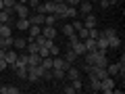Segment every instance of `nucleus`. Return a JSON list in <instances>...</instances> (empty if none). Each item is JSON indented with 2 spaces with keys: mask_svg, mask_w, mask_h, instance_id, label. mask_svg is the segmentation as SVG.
Wrapping results in <instances>:
<instances>
[{
  "mask_svg": "<svg viewBox=\"0 0 125 94\" xmlns=\"http://www.w3.org/2000/svg\"><path fill=\"white\" fill-rule=\"evenodd\" d=\"M52 80H65V71L62 69H52Z\"/></svg>",
  "mask_w": 125,
  "mask_h": 94,
  "instance_id": "25",
  "label": "nucleus"
},
{
  "mask_svg": "<svg viewBox=\"0 0 125 94\" xmlns=\"http://www.w3.org/2000/svg\"><path fill=\"white\" fill-rule=\"evenodd\" d=\"M25 50H27V54H33V52H38V50H40V46H38V44H36L33 40H31V42H27Z\"/></svg>",
  "mask_w": 125,
  "mask_h": 94,
  "instance_id": "21",
  "label": "nucleus"
},
{
  "mask_svg": "<svg viewBox=\"0 0 125 94\" xmlns=\"http://www.w3.org/2000/svg\"><path fill=\"white\" fill-rule=\"evenodd\" d=\"M42 36H44V38H50V40H54V38H56V25H44Z\"/></svg>",
  "mask_w": 125,
  "mask_h": 94,
  "instance_id": "7",
  "label": "nucleus"
},
{
  "mask_svg": "<svg viewBox=\"0 0 125 94\" xmlns=\"http://www.w3.org/2000/svg\"><path fill=\"white\" fill-rule=\"evenodd\" d=\"M71 86L75 88V92H79L81 86H83V82H81V77H75V80H71Z\"/></svg>",
  "mask_w": 125,
  "mask_h": 94,
  "instance_id": "28",
  "label": "nucleus"
},
{
  "mask_svg": "<svg viewBox=\"0 0 125 94\" xmlns=\"http://www.w3.org/2000/svg\"><path fill=\"white\" fill-rule=\"evenodd\" d=\"M42 63V57L38 52H33V54H29V59H27V65H40Z\"/></svg>",
  "mask_w": 125,
  "mask_h": 94,
  "instance_id": "19",
  "label": "nucleus"
},
{
  "mask_svg": "<svg viewBox=\"0 0 125 94\" xmlns=\"http://www.w3.org/2000/svg\"><path fill=\"white\" fill-rule=\"evenodd\" d=\"M113 88H115V80H113L111 75H106L104 80H100V90H102L104 94H111Z\"/></svg>",
  "mask_w": 125,
  "mask_h": 94,
  "instance_id": "2",
  "label": "nucleus"
},
{
  "mask_svg": "<svg viewBox=\"0 0 125 94\" xmlns=\"http://www.w3.org/2000/svg\"><path fill=\"white\" fill-rule=\"evenodd\" d=\"M48 50H50V57H56V54H61V48H58L56 44H52Z\"/></svg>",
  "mask_w": 125,
  "mask_h": 94,
  "instance_id": "29",
  "label": "nucleus"
},
{
  "mask_svg": "<svg viewBox=\"0 0 125 94\" xmlns=\"http://www.w3.org/2000/svg\"><path fill=\"white\" fill-rule=\"evenodd\" d=\"M62 59H65V61H67V63H69V65H73V63H75V61H77V54H75V52H73V50H71V48H67V54H65V57H62Z\"/></svg>",
  "mask_w": 125,
  "mask_h": 94,
  "instance_id": "17",
  "label": "nucleus"
},
{
  "mask_svg": "<svg viewBox=\"0 0 125 94\" xmlns=\"http://www.w3.org/2000/svg\"><path fill=\"white\" fill-rule=\"evenodd\" d=\"M88 90H92V92H100V80H98V77H90Z\"/></svg>",
  "mask_w": 125,
  "mask_h": 94,
  "instance_id": "14",
  "label": "nucleus"
},
{
  "mask_svg": "<svg viewBox=\"0 0 125 94\" xmlns=\"http://www.w3.org/2000/svg\"><path fill=\"white\" fill-rule=\"evenodd\" d=\"M100 6H102V9H108L111 4H108V0H100Z\"/></svg>",
  "mask_w": 125,
  "mask_h": 94,
  "instance_id": "36",
  "label": "nucleus"
},
{
  "mask_svg": "<svg viewBox=\"0 0 125 94\" xmlns=\"http://www.w3.org/2000/svg\"><path fill=\"white\" fill-rule=\"evenodd\" d=\"M77 11H79L81 15H88V13H92V2H90V0H83V2H81V6H79Z\"/></svg>",
  "mask_w": 125,
  "mask_h": 94,
  "instance_id": "15",
  "label": "nucleus"
},
{
  "mask_svg": "<svg viewBox=\"0 0 125 94\" xmlns=\"http://www.w3.org/2000/svg\"><path fill=\"white\" fill-rule=\"evenodd\" d=\"M29 25H31V23H29V19H27V17H19L17 21H15V27H17L19 31H27V29H29Z\"/></svg>",
  "mask_w": 125,
  "mask_h": 94,
  "instance_id": "6",
  "label": "nucleus"
},
{
  "mask_svg": "<svg viewBox=\"0 0 125 94\" xmlns=\"http://www.w3.org/2000/svg\"><path fill=\"white\" fill-rule=\"evenodd\" d=\"M9 69V65H6V61L4 59H0V71H6Z\"/></svg>",
  "mask_w": 125,
  "mask_h": 94,
  "instance_id": "35",
  "label": "nucleus"
},
{
  "mask_svg": "<svg viewBox=\"0 0 125 94\" xmlns=\"http://www.w3.org/2000/svg\"><path fill=\"white\" fill-rule=\"evenodd\" d=\"M100 36H104V38H113V36H117V29H115V27H106V29L100 31Z\"/></svg>",
  "mask_w": 125,
  "mask_h": 94,
  "instance_id": "24",
  "label": "nucleus"
},
{
  "mask_svg": "<svg viewBox=\"0 0 125 94\" xmlns=\"http://www.w3.org/2000/svg\"><path fill=\"white\" fill-rule=\"evenodd\" d=\"M56 21H58V17L54 13H50V15L44 17V25H56Z\"/></svg>",
  "mask_w": 125,
  "mask_h": 94,
  "instance_id": "20",
  "label": "nucleus"
},
{
  "mask_svg": "<svg viewBox=\"0 0 125 94\" xmlns=\"http://www.w3.org/2000/svg\"><path fill=\"white\" fill-rule=\"evenodd\" d=\"M0 94H6V86H0Z\"/></svg>",
  "mask_w": 125,
  "mask_h": 94,
  "instance_id": "38",
  "label": "nucleus"
},
{
  "mask_svg": "<svg viewBox=\"0 0 125 94\" xmlns=\"http://www.w3.org/2000/svg\"><path fill=\"white\" fill-rule=\"evenodd\" d=\"M38 54H40V57H42V59H46V57H50V50H48V48H46V46H42V48H40V50H38Z\"/></svg>",
  "mask_w": 125,
  "mask_h": 94,
  "instance_id": "30",
  "label": "nucleus"
},
{
  "mask_svg": "<svg viewBox=\"0 0 125 94\" xmlns=\"http://www.w3.org/2000/svg\"><path fill=\"white\" fill-rule=\"evenodd\" d=\"M71 25H73V29H81V27H83V21H71Z\"/></svg>",
  "mask_w": 125,
  "mask_h": 94,
  "instance_id": "34",
  "label": "nucleus"
},
{
  "mask_svg": "<svg viewBox=\"0 0 125 94\" xmlns=\"http://www.w3.org/2000/svg\"><path fill=\"white\" fill-rule=\"evenodd\" d=\"M21 90L19 88H15V86H6V94H19Z\"/></svg>",
  "mask_w": 125,
  "mask_h": 94,
  "instance_id": "32",
  "label": "nucleus"
},
{
  "mask_svg": "<svg viewBox=\"0 0 125 94\" xmlns=\"http://www.w3.org/2000/svg\"><path fill=\"white\" fill-rule=\"evenodd\" d=\"M65 77H69V80H75V77H81V71L77 67H73V65H69V69L65 71Z\"/></svg>",
  "mask_w": 125,
  "mask_h": 94,
  "instance_id": "9",
  "label": "nucleus"
},
{
  "mask_svg": "<svg viewBox=\"0 0 125 94\" xmlns=\"http://www.w3.org/2000/svg\"><path fill=\"white\" fill-rule=\"evenodd\" d=\"M119 46H121V38L119 36L108 38V48H119Z\"/></svg>",
  "mask_w": 125,
  "mask_h": 94,
  "instance_id": "22",
  "label": "nucleus"
},
{
  "mask_svg": "<svg viewBox=\"0 0 125 94\" xmlns=\"http://www.w3.org/2000/svg\"><path fill=\"white\" fill-rule=\"evenodd\" d=\"M13 40L15 38L13 36H6V38H0V48H13Z\"/></svg>",
  "mask_w": 125,
  "mask_h": 94,
  "instance_id": "13",
  "label": "nucleus"
},
{
  "mask_svg": "<svg viewBox=\"0 0 125 94\" xmlns=\"http://www.w3.org/2000/svg\"><path fill=\"white\" fill-rule=\"evenodd\" d=\"M25 46H27L25 38H15V40H13V48L15 50H25Z\"/></svg>",
  "mask_w": 125,
  "mask_h": 94,
  "instance_id": "12",
  "label": "nucleus"
},
{
  "mask_svg": "<svg viewBox=\"0 0 125 94\" xmlns=\"http://www.w3.org/2000/svg\"><path fill=\"white\" fill-rule=\"evenodd\" d=\"M77 15H79V11H77L75 6H69V9H67V17H65V19H75Z\"/></svg>",
  "mask_w": 125,
  "mask_h": 94,
  "instance_id": "26",
  "label": "nucleus"
},
{
  "mask_svg": "<svg viewBox=\"0 0 125 94\" xmlns=\"http://www.w3.org/2000/svg\"><path fill=\"white\" fill-rule=\"evenodd\" d=\"M10 34H13V27L6 25V23H2V25H0V38H6V36H10Z\"/></svg>",
  "mask_w": 125,
  "mask_h": 94,
  "instance_id": "18",
  "label": "nucleus"
},
{
  "mask_svg": "<svg viewBox=\"0 0 125 94\" xmlns=\"http://www.w3.org/2000/svg\"><path fill=\"white\" fill-rule=\"evenodd\" d=\"M29 13H31V9L25 2H17V4H15V15H17V17H29Z\"/></svg>",
  "mask_w": 125,
  "mask_h": 94,
  "instance_id": "3",
  "label": "nucleus"
},
{
  "mask_svg": "<svg viewBox=\"0 0 125 94\" xmlns=\"http://www.w3.org/2000/svg\"><path fill=\"white\" fill-rule=\"evenodd\" d=\"M15 73H17L19 80H27V65H19V67L15 69Z\"/></svg>",
  "mask_w": 125,
  "mask_h": 94,
  "instance_id": "16",
  "label": "nucleus"
},
{
  "mask_svg": "<svg viewBox=\"0 0 125 94\" xmlns=\"http://www.w3.org/2000/svg\"><path fill=\"white\" fill-rule=\"evenodd\" d=\"M96 23H98V19L94 17L92 13L85 15V21H83V27H88V29H92V27H96Z\"/></svg>",
  "mask_w": 125,
  "mask_h": 94,
  "instance_id": "11",
  "label": "nucleus"
},
{
  "mask_svg": "<svg viewBox=\"0 0 125 94\" xmlns=\"http://www.w3.org/2000/svg\"><path fill=\"white\" fill-rule=\"evenodd\" d=\"M44 17H46L44 13H36V11H33V13H29L27 19H29L31 25H44Z\"/></svg>",
  "mask_w": 125,
  "mask_h": 94,
  "instance_id": "5",
  "label": "nucleus"
},
{
  "mask_svg": "<svg viewBox=\"0 0 125 94\" xmlns=\"http://www.w3.org/2000/svg\"><path fill=\"white\" fill-rule=\"evenodd\" d=\"M67 9H69L67 2H56V4H54V15L58 17V21H65V17H67Z\"/></svg>",
  "mask_w": 125,
  "mask_h": 94,
  "instance_id": "1",
  "label": "nucleus"
},
{
  "mask_svg": "<svg viewBox=\"0 0 125 94\" xmlns=\"http://www.w3.org/2000/svg\"><path fill=\"white\" fill-rule=\"evenodd\" d=\"M62 34H65V36H71V34H75V29H73V25L71 23H65V25H62Z\"/></svg>",
  "mask_w": 125,
  "mask_h": 94,
  "instance_id": "27",
  "label": "nucleus"
},
{
  "mask_svg": "<svg viewBox=\"0 0 125 94\" xmlns=\"http://www.w3.org/2000/svg\"><path fill=\"white\" fill-rule=\"evenodd\" d=\"M62 92H65V94H75V88L69 84V86H65V88H62Z\"/></svg>",
  "mask_w": 125,
  "mask_h": 94,
  "instance_id": "33",
  "label": "nucleus"
},
{
  "mask_svg": "<svg viewBox=\"0 0 125 94\" xmlns=\"http://www.w3.org/2000/svg\"><path fill=\"white\" fill-rule=\"evenodd\" d=\"M17 2H27V0H17Z\"/></svg>",
  "mask_w": 125,
  "mask_h": 94,
  "instance_id": "41",
  "label": "nucleus"
},
{
  "mask_svg": "<svg viewBox=\"0 0 125 94\" xmlns=\"http://www.w3.org/2000/svg\"><path fill=\"white\" fill-rule=\"evenodd\" d=\"M2 9H4V2H2V0H0V11H2Z\"/></svg>",
  "mask_w": 125,
  "mask_h": 94,
  "instance_id": "39",
  "label": "nucleus"
},
{
  "mask_svg": "<svg viewBox=\"0 0 125 94\" xmlns=\"http://www.w3.org/2000/svg\"><path fill=\"white\" fill-rule=\"evenodd\" d=\"M52 69H62V71H67V69H69V63L65 61L62 57H58V54H56V57H52Z\"/></svg>",
  "mask_w": 125,
  "mask_h": 94,
  "instance_id": "4",
  "label": "nucleus"
},
{
  "mask_svg": "<svg viewBox=\"0 0 125 94\" xmlns=\"http://www.w3.org/2000/svg\"><path fill=\"white\" fill-rule=\"evenodd\" d=\"M54 2H65V0H54Z\"/></svg>",
  "mask_w": 125,
  "mask_h": 94,
  "instance_id": "40",
  "label": "nucleus"
},
{
  "mask_svg": "<svg viewBox=\"0 0 125 94\" xmlns=\"http://www.w3.org/2000/svg\"><path fill=\"white\" fill-rule=\"evenodd\" d=\"M90 2H92V0H90Z\"/></svg>",
  "mask_w": 125,
  "mask_h": 94,
  "instance_id": "42",
  "label": "nucleus"
},
{
  "mask_svg": "<svg viewBox=\"0 0 125 94\" xmlns=\"http://www.w3.org/2000/svg\"><path fill=\"white\" fill-rule=\"evenodd\" d=\"M27 31H29V36H27L25 40H27V42H31L36 36H40V34H42V25H29V29H27Z\"/></svg>",
  "mask_w": 125,
  "mask_h": 94,
  "instance_id": "8",
  "label": "nucleus"
},
{
  "mask_svg": "<svg viewBox=\"0 0 125 94\" xmlns=\"http://www.w3.org/2000/svg\"><path fill=\"white\" fill-rule=\"evenodd\" d=\"M71 50L77 54V57H81V54H85V44H83V40H79V42H75V44L71 46Z\"/></svg>",
  "mask_w": 125,
  "mask_h": 94,
  "instance_id": "10",
  "label": "nucleus"
},
{
  "mask_svg": "<svg viewBox=\"0 0 125 94\" xmlns=\"http://www.w3.org/2000/svg\"><path fill=\"white\" fill-rule=\"evenodd\" d=\"M4 2V9H15V4H17V0H2Z\"/></svg>",
  "mask_w": 125,
  "mask_h": 94,
  "instance_id": "31",
  "label": "nucleus"
},
{
  "mask_svg": "<svg viewBox=\"0 0 125 94\" xmlns=\"http://www.w3.org/2000/svg\"><path fill=\"white\" fill-rule=\"evenodd\" d=\"M83 44H85V52H88V50H96V40H94V38H85Z\"/></svg>",
  "mask_w": 125,
  "mask_h": 94,
  "instance_id": "23",
  "label": "nucleus"
},
{
  "mask_svg": "<svg viewBox=\"0 0 125 94\" xmlns=\"http://www.w3.org/2000/svg\"><path fill=\"white\" fill-rule=\"evenodd\" d=\"M65 2H67L69 6H73V4H79V0H65Z\"/></svg>",
  "mask_w": 125,
  "mask_h": 94,
  "instance_id": "37",
  "label": "nucleus"
}]
</instances>
